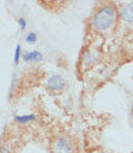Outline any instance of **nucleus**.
I'll use <instances>...</instances> for the list:
<instances>
[{"mask_svg": "<svg viewBox=\"0 0 133 153\" xmlns=\"http://www.w3.org/2000/svg\"><path fill=\"white\" fill-rule=\"evenodd\" d=\"M118 11L112 5H107L99 9L92 17L91 27L96 32H105L110 29L116 22Z\"/></svg>", "mask_w": 133, "mask_h": 153, "instance_id": "nucleus-1", "label": "nucleus"}, {"mask_svg": "<svg viewBox=\"0 0 133 153\" xmlns=\"http://www.w3.org/2000/svg\"><path fill=\"white\" fill-rule=\"evenodd\" d=\"M34 119H35L34 114H27V116H16L15 117V120L18 124H27V123L33 122Z\"/></svg>", "mask_w": 133, "mask_h": 153, "instance_id": "nucleus-6", "label": "nucleus"}, {"mask_svg": "<svg viewBox=\"0 0 133 153\" xmlns=\"http://www.w3.org/2000/svg\"><path fill=\"white\" fill-rule=\"evenodd\" d=\"M18 25H20V28L21 29H26L27 27V21L24 18H18Z\"/></svg>", "mask_w": 133, "mask_h": 153, "instance_id": "nucleus-9", "label": "nucleus"}, {"mask_svg": "<svg viewBox=\"0 0 133 153\" xmlns=\"http://www.w3.org/2000/svg\"><path fill=\"white\" fill-rule=\"evenodd\" d=\"M36 40H37V35L35 33H33V32H30V33H28L26 35V42L28 44H34V43H36Z\"/></svg>", "mask_w": 133, "mask_h": 153, "instance_id": "nucleus-7", "label": "nucleus"}, {"mask_svg": "<svg viewBox=\"0 0 133 153\" xmlns=\"http://www.w3.org/2000/svg\"><path fill=\"white\" fill-rule=\"evenodd\" d=\"M22 57H23V61H26V62H40L44 59L43 53L36 50L26 52L24 55H22Z\"/></svg>", "mask_w": 133, "mask_h": 153, "instance_id": "nucleus-5", "label": "nucleus"}, {"mask_svg": "<svg viewBox=\"0 0 133 153\" xmlns=\"http://www.w3.org/2000/svg\"><path fill=\"white\" fill-rule=\"evenodd\" d=\"M54 152L56 153H71L70 143L68 142V140L64 139V137H60L58 140L56 141Z\"/></svg>", "mask_w": 133, "mask_h": 153, "instance_id": "nucleus-3", "label": "nucleus"}, {"mask_svg": "<svg viewBox=\"0 0 133 153\" xmlns=\"http://www.w3.org/2000/svg\"><path fill=\"white\" fill-rule=\"evenodd\" d=\"M46 84H47V88L51 89L52 91H62L67 85L65 79L62 75H58V74L50 76V78L47 79Z\"/></svg>", "mask_w": 133, "mask_h": 153, "instance_id": "nucleus-2", "label": "nucleus"}, {"mask_svg": "<svg viewBox=\"0 0 133 153\" xmlns=\"http://www.w3.org/2000/svg\"><path fill=\"white\" fill-rule=\"evenodd\" d=\"M20 57H21V46L17 45L16 49H15V55H13V62H15V65H18V62H20Z\"/></svg>", "mask_w": 133, "mask_h": 153, "instance_id": "nucleus-8", "label": "nucleus"}, {"mask_svg": "<svg viewBox=\"0 0 133 153\" xmlns=\"http://www.w3.org/2000/svg\"><path fill=\"white\" fill-rule=\"evenodd\" d=\"M120 16L126 22H133V1L126 4L120 10Z\"/></svg>", "mask_w": 133, "mask_h": 153, "instance_id": "nucleus-4", "label": "nucleus"}]
</instances>
